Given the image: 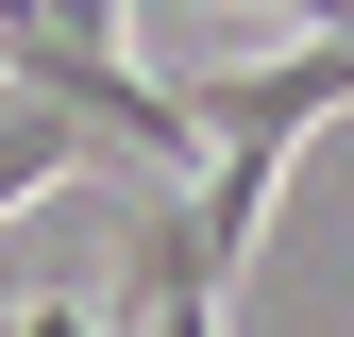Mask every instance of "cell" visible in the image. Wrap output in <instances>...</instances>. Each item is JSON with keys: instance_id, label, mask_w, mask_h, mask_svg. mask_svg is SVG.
<instances>
[{"instance_id": "3957f363", "label": "cell", "mask_w": 354, "mask_h": 337, "mask_svg": "<svg viewBox=\"0 0 354 337\" xmlns=\"http://www.w3.org/2000/svg\"><path fill=\"white\" fill-rule=\"evenodd\" d=\"M118 270H136V337H219V270L186 253V202H169V220H136V253H118Z\"/></svg>"}, {"instance_id": "7a4b0ae2", "label": "cell", "mask_w": 354, "mask_h": 337, "mask_svg": "<svg viewBox=\"0 0 354 337\" xmlns=\"http://www.w3.org/2000/svg\"><path fill=\"white\" fill-rule=\"evenodd\" d=\"M270 168H287V135H219L203 152V202H186V253H203V270H236V253L270 236Z\"/></svg>"}, {"instance_id": "6da1fadb", "label": "cell", "mask_w": 354, "mask_h": 337, "mask_svg": "<svg viewBox=\"0 0 354 337\" xmlns=\"http://www.w3.org/2000/svg\"><path fill=\"white\" fill-rule=\"evenodd\" d=\"M118 17H136V0H0V84H34V102L102 118V152L186 168V152H203V118H186V84H136Z\"/></svg>"}]
</instances>
